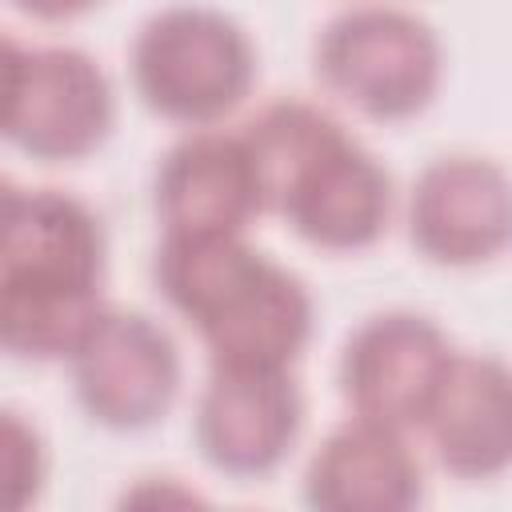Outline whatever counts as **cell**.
I'll return each instance as SVG.
<instances>
[{"mask_svg": "<svg viewBox=\"0 0 512 512\" xmlns=\"http://www.w3.org/2000/svg\"><path fill=\"white\" fill-rule=\"evenodd\" d=\"M264 208L320 252H364L392 220L388 168L320 104L272 100L244 128Z\"/></svg>", "mask_w": 512, "mask_h": 512, "instance_id": "1", "label": "cell"}, {"mask_svg": "<svg viewBox=\"0 0 512 512\" xmlns=\"http://www.w3.org/2000/svg\"><path fill=\"white\" fill-rule=\"evenodd\" d=\"M140 104L180 128L224 124L256 84V44L240 20L212 4L152 12L128 48Z\"/></svg>", "mask_w": 512, "mask_h": 512, "instance_id": "2", "label": "cell"}, {"mask_svg": "<svg viewBox=\"0 0 512 512\" xmlns=\"http://www.w3.org/2000/svg\"><path fill=\"white\" fill-rule=\"evenodd\" d=\"M312 68L340 104L400 124L440 96L444 44L424 16L400 4H348L316 32Z\"/></svg>", "mask_w": 512, "mask_h": 512, "instance_id": "3", "label": "cell"}, {"mask_svg": "<svg viewBox=\"0 0 512 512\" xmlns=\"http://www.w3.org/2000/svg\"><path fill=\"white\" fill-rule=\"evenodd\" d=\"M116 124V88L96 56L72 44L4 40V136L40 164L92 156Z\"/></svg>", "mask_w": 512, "mask_h": 512, "instance_id": "4", "label": "cell"}, {"mask_svg": "<svg viewBox=\"0 0 512 512\" xmlns=\"http://www.w3.org/2000/svg\"><path fill=\"white\" fill-rule=\"evenodd\" d=\"M80 412L108 432L156 428L180 396V348L172 332L136 308L108 304L68 356Z\"/></svg>", "mask_w": 512, "mask_h": 512, "instance_id": "5", "label": "cell"}, {"mask_svg": "<svg viewBox=\"0 0 512 512\" xmlns=\"http://www.w3.org/2000/svg\"><path fill=\"white\" fill-rule=\"evenodd\" d=\"M456 348L448 332L412 308L364 316L340 348L336 384L352 416L420 432Z\"/></svg>", "mask_w": 512, "mask_h": 512, "instance_id": "6", "label": "cell"}, {"mask_svg": "<svg viewBox=\"0 0 512 512\" xmlns=\"http://www.w3.org/2000/svg\"><path fill=\"white\" fill-rule=\"evenodd\" d=\"M0 296H104L108 236L72 192L4 184Z\"/></svg>", "mask_w": 512, "mask_h": 512, "instance_id": "7", "label": "cell"}, {"mask_svg": "<svg viewBox=\"0 0 512 512\" xmlns=\"http://www.w3.org/2000/svg\"><path fill=\"white\" fill-rule=\"evenodd\" d=\"M408 240L436 268H480L512 248V172L480 152L428 160L408 188Z\"/></svg>", "mask_w": 512, "mask_h": 512, "instance_id": "8", "label": "cell"}, {"mask_svg": "<svg viewBox=\"0 0 512 512\" xmlns=\"http://www.w3.org/2000/svg\"><path fill=\"white\" fill-rule=\"evenodd\" d=\"M304 392L292 372L212 368L192 412L200 460L228 480H264L296 448Z\"/></svg>", "mask_w": 512, "mask_h": 512, "instance_id": "9", "label": "cell"}, {"mask_svg": "<svg viewBox=\"0 0 512 512\" xmlns=\"http://www.w3.org/2000/svg\"><path fill=\"white\" fill-rule=\"evenodd\" d=\"M152 208L164 232H248L268 208L244 132L188 128L156 164Z\"/></svg>", "mask_w": 512, "mask_h": 512, "instance_id": "10", "label": "cell"}, {"mask_svg": "<svg viewBox=\"0 0 512 512\" xmlns=\"http://www.w3.org/2000/svg\"><path fill=\"white\" fill-rule=\"evenodd\" d=\"M316 328V304L308 284L268 260H260L224 292V300L196 324L212 368H276L292 372Z\"/></svg>", "mask_w": 512, "mask_h": 512, "instance_id": "11", "label": "cell"}, {"mask_svg": "<svg viewBox=\"0 0 512 512\" xmlns=\"http://www.w3.org/2000/svg\"><path fill=\"white\" fill-rule=\"evenodd\" d=\"M300 492L316 512H408L424 500V468L404 428L348 416L312 448Z\"/></svg>", "mask_w": 512, "mask_h": 512, "instance_id": "12", "label": "cell"}, {"mask_svg": "<svg viewBox=\"0 0 512 512\" xmlns=\"http://www.w3.org/2000/svg\"><path fill=\"white\" fill-rule=\"evenodd\" d=\"M420 432L456 480L484 484L512 472V364L492 352H456Z\"/></svg>", "mask_w": 512, "mask_h": 512, "instance_id": "13", "label": "cell"}, {"mask_svg": "<svg viewBox=\"0 0 512 512\" xmlns=\"http://www.w3.org/2000/svg\"><path fill=\"white\" fill-rule=\"evenodd\" d=\"M256 260L260 252L244 232H164L152 280L168 308L196 328Z\"/></svg>", "mask_w": 512, "mask_h": 512, "instance_id": "14", "label": "cell"}, {"mask_svg": "<svg viewBox=\"0 0 512 512\" xmlns=\"http://www.w3.org/2000/svg\"><path fill=\"white\" fill-rule=\"evenodd\" d=\"M4 448H8V484H12V508H28L44 492L48 476V448L20 412H4Z\"/></svg>", "mask_w": 512, "mask_h": 512, "instance_id": "15", "label": "cell"}, {"mask_svg": "<svg viewBox=\"0 0 512 512\" xmlns=\"http://www.w3.org/2000/svg\"><path fill=\"white\" fill-rule=\"evenodd\" d=\"M100 0H12L16 12H24L28 20H40V24H64V20H76L84 12H92Z\"/></svg>", "mask_w": 512, "mask_h": 512, "instance_id": "16", "label": "cell"}]
</instances>
